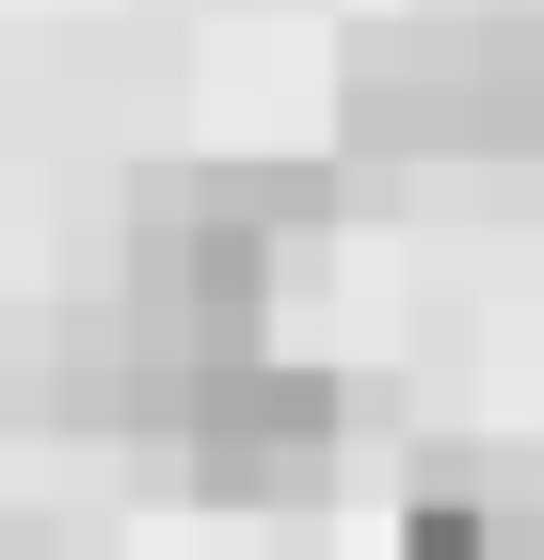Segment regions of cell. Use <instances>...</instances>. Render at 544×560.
<instances>
[{"mask_svg":"<svg viewBox=\"0 0 544 560\" xmlns=\"http://www.w3.org/2000/svg\"><path fill=\"white\" fill-rule=\"evenodd\" d=\"M336 448H352V400H336L321 369H289V352L209 369L193 417H176V465H193V497H224V513H289V497H321Z\"/></svg>","mask_w":544,"mask_h":560,"instance_id":"1","label":"cell"},{"mask_svg":"<svg viewBox=\"0 0 544 560\" xmlns=\"http://www.w3.org/2000/svg\"><path fill=\"white\" fill-rule=\"evenodd\" d=\"M401 560H544L529 448H432V465L401 480Z\"/></svg>","mask_w":544,"mask_h":560,"instance_id":"2","label":"cell"}]
</instances>
